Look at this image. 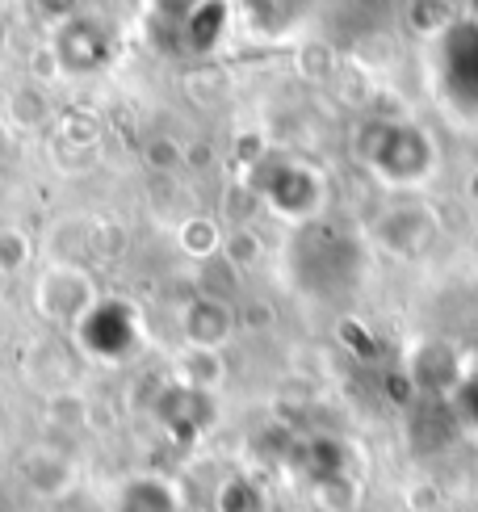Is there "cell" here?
Segmentation results:
<instances>
[{"mask_svg": "<svg viewBox=\"0 0 478 512\" xmlns=\"http://www.w3.org/2000/svg\"><path fill=\"white\" fill-rule=\"evenodd\" d=\"M101 303L93 277L76 265H51L34 286V307L51 319V324H80L84 315Z\"/></svg>", "mask_w": 478, "mask_h": 512, "instance_id": "6da1fadb", "label": "cell"}, {"mask_svg": "<svg viewBox=\"0 0 478 512\" xmlns=\"http://www.w3.org/2000/svg\"><path fill=\"white\" fill-rule=\"evenodd\" d=\"M181 328H185L193 349H214L219 353L235 336V311L223 303V298H193V303L185 307Z\"/></svg>", "mask_w": 478, "mask_h": 512, "instance_id": "7a4b0ae2", "label": "cell"}, {"mask_svg": "<svg viewBox=\"0 0 478 512\" xmlns=\"http://www.w3.org/2000/svg\"><path fill=\"white\" fill-rule=\"evenodd\" d=\"M26 483L38 496H59V492H68V483H72V466L55 450H34L26 458Z\"/></svg>", "mask_w": 478, "mask_h": 512, "instance_id": "3957f363", "label": "cell"}, {"mask_svg": "<svg viewBox=\"0 0 478 512\" xmlns=\"http://www.w3.org/2000/svg\"><path fill=\"white\" fill-rule=\"evenodd\" d=\"M122 512H177V496L160 479H135L122 492Z\"/></svg>", "mask_w": 478, "mask_h": 512, "instance_id": "277c9868", "label": "cell"}, {"mask_svg": "<svg viewBox=\"0 0 478 512\" xmlns=\"http://www.w3.org/2000/svg\"><path fill=\"white\" fill-rule=\"evenodd\" d=\"M181 374H185V387L210 391V387H219V382H223V361H219V353H214V349H193L181 361Z\"/></svg>", "mask_w": 478, "mask_h": 512, "instance_id": "5b68a950", "label": "cell"}, {"mask_svg": "<svg viewBox=\"0 0 478 512\" xmlns=\"http://www.w3.org/2000/svg\"><path fill=\"white\" fill-rule=\"evenodd\" d=\"M181 248L189 252V256H210L214 248L223 244V236H219V227H214L210 219H202V215H193V219H185V227H181Z\"/></svg>", "mask_w": 478, "mask_h": 512, "instance_id": "8992f818", "label": "cell"}, {"mask_svg": "<svg viewBox=\"0 0 478 512\" xmlns=\"http://www.w3.org/2000/svg\"><path fill=\"white\" fill-rule=\"evenodd\" d=\"M223 248H227V261H231V265H239V269H252V265H260V252H265V244H260V236H256V231H248V227L231 231Z\"/></svg>", "mask_w": 478, "mask_h": 512, "instance_id": "52a82bcc", "label": "cell"}, {"mask_svg": "<svg viewBox=\"0 0 478 512\" xmlns=\"http://www.w3.org/2000/svg\"><path fill=\"white\" fill-rule=\"evenodd\" d=\"M26 261H30V240L17 227H5L0 231V277L26 269Z\"/></svg>", "mask_w": 478, "mask_h": 512, "instance_id": "ba28073f", "label": "cell"}, {"mask_svg": "<svg viewBox=\"0 0 478 512\" xmlns=\"http://www.w3.org/2000/svg\"><path fill=\"white\" fill-rule=\"evenodd\" d=\"M143 160L151 164V168H172L181 160V147L172 143V139H156V143H147V152H143Z\"/></svg>", "mask_w": 478, "mask_h": 512, "instance_id": "9c48e42d", "label": "cell"}]
</instances>
